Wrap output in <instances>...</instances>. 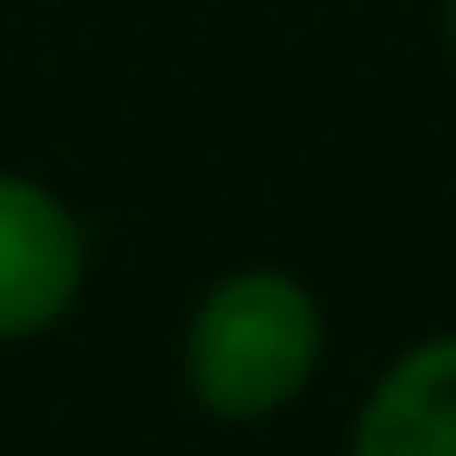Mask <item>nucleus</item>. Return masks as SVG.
<instances>
[{"label":"nucleus","instance_id":"3","mask_svg":"<svg viewBox=\"0 0 456 456\" xmlns=\"http://www.w3.org/2000/svg\"><path fill=\"white\" fill-rule=\"evenodd\" d=\"M342 456H456V327L411 335L350 403Z\"/></svg>","mask_w":456,"mask_h":456},{"label":"nucleus","instance_id":"2","mask_svg":"<svg viewBox=\"0 0 456 456\" xmlns=\"http://www.w3.org/2000/svg\"><path fill=\"white\" fill-rule=\"evenodd\" d=\"M92 289V228L46 175L0 160V350L46 342Z\"/></svg>","mask_w":456,"mask_h":456},{"label":"nucleus","instance_id":"1","mask_svg":"<svg viewBox=\"0 0 456 456\" xmlns=\"http://www.w3.org/2000/svg\"><path fill=\"white\" fill-rule=\"evenodd\" d=\"M327 365V297L281 259L213 274L175 327V380L213 426H266L312 395Z\"/></svg>","mask_w":456,"mask_h":456},{"label":"nucleus","instance_id":"4","mask_svg":"<svg viewBox=\"0 0 456 456\" xmlns=\"http://www.w3.org/2000/svg\"><path fill=\"white\" fill-rule=\"evenodd\" d=\"M434 38H441V53L456 61V0H434Z\"/></svg>","mask_w":456,"mask_h":456}]
</instances>
